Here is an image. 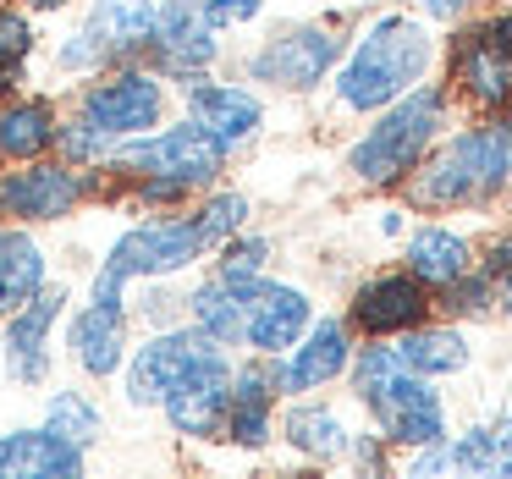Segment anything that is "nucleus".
I'll use <instances>...</instances> for the list:
<instances>
[{"mask_svg":"<svg viewBox=\"0 0 512 479\" xmlns=\"http://www.w3.org/2000/svg\"><path fill=\"white\" fill-rule=\"evenodd\" d=\"M512 182V111H490L485 122H468L457 133H441L430 155L402 177L408 210L446 215L479 210Z\"/></svg>","mask_w":512,"mask_h":479,"instance_id":"1","label":"nucleus"},{"mask_svg":"<svg viewBox=\"0 0 512 479\" xmlns=\"http://www.w3.org/2000/svg\"><path fill=\"white\" fill-rule=\"evenodd\" d=\"M435 56H441V39L424 17L408 12H380L353 45L342 50L331 72V94L336 111L347 116H375L386 111L391 100H402L408 89H419L435 72Z\"/></svg>","mask_w":512,"mask_h":479,"instance_id":"2","label":"nucleus"},{"mask_svg":"<svg viewBox=\"0 0 512 479\" xmlns=\"http://www.w3.org/2000/svg\"><path fill=\"white\" fill-rule=\"evenodd\" d=\"M353 397L364 402V413L375 419V430L386 435V446H430L446 441L452 424H446V397L435 391L430 375H413L397 358L391 336H364V347H353Z\"/></svg>","mask_w":512,"mask_h":479,"instance_id":"3","label":"nucleus"},{"mask_svg":"<svg viewBox=\"0 0 512 479\" xmlns=\"http://www.w3.org/2000/svg\"><path fill=\"white\" fill-rule=\"evenodd\" d=\"M446 122H452V89H446V83H419V89H408L402 100H391L386 111H375V122L347 144V155H342L347 177L375 188V193L402 188V177L430 155V144L446 133Z\"/></svg>","mask_w":512,"mask_h":479,"instance_id":"4","label":"nucleus"},{"mask_svg":"<svg viewBox=\"0 0 512 479\" xmlns=\"http://www.w3.org/2000/svg\"><path fill=\"white\" fill-rule=\"evenodd\" d=\"M61 347H67V364L83 380L122 375L127 347H133V281H122L116 270H105L94 259L83 298H72L67 314H61Z\"/></svg>","mask_w":512,"mask_h":479,"instance_id":"5","label":"nucleus"},{"mask_svg":"<svg viewBox=\"0 0 512 479\" xmlns=\"http://www.w3.org/2000/svg\"><path fill=\"white\" fill-rule=\"evenodd\" d=\"M105 166L122 177V188L133 177H160V182H177V188H188V193H204L226 177L232 155H226L193 116L177 111V116H166L155 133H138V138H127V144H116Z\"/></svg>","mask_w":512,"mask_h":479,"instance_id":"6","label":"nucleus"},{"mask_svg":"<svg viewBox=\"0 0 512 479\" xmlns=\"http://www.w3.org/2000/svg\"><path fill=\"white\" fill-rule=\"evenodd\" d=\"M171 100H177L171 83L160 78L149 61H116L100 78L78 83L67 105L78 116H89L111 144H127V138H138V133H155L171 116Z\"/></svg>","mask_w":512,"mask_h":479,"instance_id":"7","label":"nucleus"},{"mask_svg":"<svg viewBox=\"0 0 512 479\" xmlns=\"http://www.w3.org/2000/svg\"><path fill=\"white\" fill-rule=\"evenodd\" d=\"M232 364L237 347L199 336V347L188 353V364L171 375L166 397H160V419L177 441H221L226 435V408H232Z\"/></svg>","mask_w":512,"mask_h":479,"instance_id":"8","label":"nucleus"},{"mask_svg":"<svg viewBox=\"0 0 512 479\" xmlns=\"http://www.w3.org/2000/svg\"><path fill=\"white\" fill-rule=\"evenodd\" d=\"M204 259H210V248L193 226V210H155L144 221L122 226L100 254V265L116 270L122 281H188L204 270Z\"/></svg>","mask_w":512,"mask_h":479,"instance_id":"9","label":"nucleus"},{"mask_svg":"<svg viewBox=\"0 0 512 479\" xmlns=\"http://www.w3.org/2000/svg\"><path fill=\"white\" fill-rule=\"evenodd\" d=\"M342 50L347 45L331 23H287L243 56V78L270 94H314L320 83H331Z\"/></svg>","mask_w":512,"mask_h":479,"instance_id":"10","label":"nucleus"},{"mask_svg":"<svg viewBox=\"0 0 512 479\" xmlns=\"http://www.w3.org/2000/svg\"><path fill=\"white\" fill-rule=\"evenodd\" d=\"M83 204H89V177L61 155L0 166V221L39 232V226H67L72 215H83Z\"/></svg>","mask_w":512,"mask_h":479,"instance_id":"11","label":"nucleus"},{"mask_svg":"<svg viewBox=\"0 0 512 479\" xmlns=\"http://www.w3.org/2000/svg\"><path fill=\"white\" fill-rule=\"evenodd\" d=\"M177 111L193 116L226 155H243L259 133H265V94L248 78H221V72H193V78L171 83Z\"/></svg>","mask_w":512,"mask_h":479,"instance_id":"12","label":"nucleus"},{"mask_svg":"<svg viewBox=\"0 0 512 479\" xmlns=\"http://www.w3.org/2000/svg\"><path fill=\"white\" fill-rule=\"evenodd\" d=\"M72 303V287L50 281L39 287L23 309H12L0 320V364H6V380L23 391H45L50 375H56V331L61 314Z\"/></svg>","mask_w":512,"mask_h":479,"instance_id":"13","label":"nucleus"},{"mask_svg":"<svg viewBox=\"0 0 512 479\" xmlns=\"http://www.w3.org/2000/svg\"><path fill=\"white\" fill-rule=\"evenodd\" d=\"M144 61L166 83L193 78V72H215L226 61V34L210 23L204 0H160Z\"/></svg>","mask_w":512,"mask_h":479,"instance_id":"14","label":"nucleus"},{"mask_svg":"<svg viewBox=\"0 0 512 479\" xmlns=\"http://www.w3.org/2000/svg\"><path fill=\"white\" fill-rule=\"evenodd\" d=\"M276 364V386H281V402L287 397H314V391L336 386L353 364V325L336 320V314H314L309 331L287 347V353L270 358Z\"/></svg>","mask_w":512,"mask_h":479,"instance_id":"15","label":"nucleus"},{"mask_svg":"<svg viewBox=\"0 0 512 479\" xmlns=\"http://www.w3.org/2000/svg\"><path fill=\"white\" fill-rule=\"evenodd\" d=\"M204 331H193L188 320L182 325H160V331H144L133 347H127V364L116 375V402L127 413H155L160 397H166L171 375L188 364V353L199 347Z\"/></svg>","mask_w":512,"mask_h":479,"instance_id":"16","label":"nucleus"},{"mask_svg":"<svg viewBox=\"0 0 512 479\" xmlns=\"http://www.w3.org/2000/svg\"><path fill=\"white\" fill-rule=\"evenodd\" d=\"M314 320V298L298 287V281H281V276H259L243 287V353H287Z\"/></svg>","mask_w":512,"mask_h":479,"instance_id":"17","label":"nucleus"},{"mask_svg":"<svg viewBox=\"0 0 512 479\" xmlns=\"http://www.w3.org/2000/svg\"><path fill=\"white\" fill-rule=\"evenodd\" d=\"M430 309H435V292L402 265V270H380V276L358 281L353 298H347V325L358 336H402L430 320Z\"/></svg>","mask_w":512,"mask_h":479,"instance_id":"18","label":"nucleus"},{"mask_svg":"<svg viewBox=\"0 0 512 479\" xmlns=\"http://www.w3.org/2000/svg\"><path fill=\"white\" fill-rule=\"evenodd\" d=\"M276 364L265 353H243L232 364V408H226V435L221 441L243 446V452H265L276 441Z\"/></svg>","mask_w":512,"mask_h":479,"instance_id":"19","label":"nucleus"},{"mask_svg":"<svg viewBox=\"0 0 512 479\" xmlns=\"http://www.w3.org/2000/svg\"><path fill=\"white\" fill-rule=\"evenodd\" d=\"M446 83L463 94L474 111H512V61L485 39V28H463L452 39V61H446Z\"/></svg>","mask_w":512,"mask_h":479,"instance_id":"20","label":"nucleus"},{"mask_svg":"<svg viewBox=\"0 0 512 479\" xmlns=\"http://www.w3.org/2000/svg\"><path fill=\"white\" fill-rule=\"evenodd\" d=\"M89 452L61 441L50 424H17L0 430V479H83Z\"/></svg>","mask_w":512,"mask_h":479,"instance_id":"21","label":"nucleus"},{"mask_svg":"<svg viewBox=\"0 0 512 479\" xmlns=\"http://www.w3.org/2000/svg\"><path fill=\"white\" fill-rule=\"evenodd\" d=\"M56 127L61 100L50 89H23L12 100H0V166L56 155Z\"/></svg>","mask_w":512,"mask_h":479,"instance_id":"22","label":"nucleus"},{"mask_svg":"<svg viewBox=\"0 0 512 479\" xmlns=\"http://www.w3.org/2000/svg\"><path fill=\"white\" fill-rule=\"evenodd\" d=\"M50 281H56V254L39 243V232L17 221H0V320L12 309H23Z\"/></svg>","mask_w":512,"mask_h":479,"instance_id":"23","label":"nucleus"},{"mask_svg":"<svg viewBox=\"0 0 512 479\" xmlns=\"http://www.w3.org/2000/svg\"><path fill=\"white\" fill-rule=\"evenodd\" d=\"M276 441H287L298 457L309 463H336L347 457V441H353V424L342 419V408L314 397H287V413L276 419Z\"/></svg>","mask_w":512,"mask_h":479,"instance_id":"24","label":"nucleus"},{"mask_svg":"<svg viewBox=\"0 0 512 479\" xmlns=\"http://www.w3.org/2000/svg\"><path fill=\"white\" fill-rule=\"evenodd\" d=\"M155 12H160V0H83L78 23L89 28L116 61H144L149 34H155Z\"/></svg>","mask_w":512,"mask_h":479,"instance_id":"25","label":"nucleus"},{"mask_svg":"<svg viewBox=\"0 0 512 479\" xmlns=\"http://www.w3.org/2000/svg\"><path fill=\"white\" fill-rule=\"evenodd\" d=\"M402 259H408V270H413V276H419L430 292H441L446 281H457L463 270L479 265V259H474V243H468L457 226H446V221L419 226V232L408 237V248H402Z\"/></svg>","mask_w":512,"mask_h":479,"instance_id":"26","label":"nucleus"},{"mask_svg":"<svg viewBox=\"0 0 512 479\" xmlns=\"http://www.w3.org/2000/svg\"><path fill=\"white\" fill-rule=\"evenodd\" d=\"M391 347H397V358L413 375H430V380L463 375L468 358H474V347H468V336L457 331V325H430V320L402 331V336H391Z\"/></svg>","mask_w":512,"mask_h":479,"instance_id":"27","label":"nucleus"},{"mask_svg":"<svg viewBox=\"0 0 512 479\" xmlns=\"http://www.w3.org/2000/svg\"><path fill=\"white\" fill-rule=\"evenodd\" d=\"M182 314H188L193 331L215 336V342H226V347H243V287H232V281L204 270L199 281H188Z\"/></svg>","mask_w":512,"mask_h":479,"instance_id":"28","label":"nucleus"},{"mask_svg":"<svg viewBox=\"0 0 512 479\" xmlns=\"http://www.w3.org/2000/svg\"><path fill=\"white\" fill-rule=\"evenodd\" d=\"M446 446H452V474H468V479L512 474V419L468 424L463 435H446Z\"/></svg>","mask_w":512,"mask_h":479,"instance_id":"29","label":"nucleus"},{"mask_svg":"<svg viewBox=\"0 0 512 479\" xmlns=\"http://www.w3.org/2000/svg\"><path fill=\"white\" fill-rule=\"evenodd\" d=\"M39 424H50L61 441L83 446V452H94L105 441V408L83 386H45V419Z\"/></svg>","mask_w":512,"mask_h":479,"instance_id":"30","label":"nucleus"},{"mask_svg":"<svg viewBox=\"0 0 512 479\" xmlns=\"http://www.w3.org/2000/svg\"><path fill=\"white\" fill-rule=\"evenodd\" d=\"M188 210H193V226H199V237H204V248H210V254L226 243V237H237L248 221H254L248 193L243 188H221V182H215V188H204Z\"/></svg>","mask_w":512,"mask_h":479,"instance_id":"31","label":"nucleus"},{"mask_svg":"<svg viewBox=\"0 0 512 479\" xmlns=\"http://www.w3.org/2000/svg\"><path fill=\"white\" fill-rule=\"evenodd\" d=\"M270 259H276V243H270L265 232H254V226H243V232L226 237L204 265H210V276L232 281V287H248V281H259L270 270Z\"/></svg>","mask_w":512,"mask_h":479,"instance_id":"32","label":"nucleus"},{"mask_svg":"<svg viewBox=\"0 0 512 479\" xmlns=\"http://www.w3.org/2000/svg\"><path fill=\"white\" fill-rule=\"evenodd\" d=\"M105 67H116V56L83 23H72L67 34H56V45H50V72H56L61 83H89V78H100Z\"/></svg>","mask_w":512,"mask_h":479,"instance_id":"33","label":"nucleus"},{"mask_svg":"<svg viewBox=\"0 0 512 479\" xmlns=\"http://www.w3.org/2000/svg\"><path fill=\"white\" fill-rule=\"evenodd\" d=\"M188 303V281H133V331H160V325H182Z\"/></svg>","mask_w":512,"mask_h":479,"instance_id":"34","label":"nucleus"},{"mask_svg":"<svg viewBox=\"0 0 512 479\" xmlns=\"http://www.w3.org/2000/svg\"><path fill=\"white\" fill-rule=\"evenodd\" d=\"M111 138L100 133V127L89 122V116H78L72 105H61V127H56V155L67 160V166H78V171H94V166H105L111 160Z\"/></svg>","mask_w":512,"mask_h":479,"instance_id":"35","label":"nucleus"},{"mask_svg":"<svg viewBox=\"0 0 512 479\" xmlns=\"http://www.w3.org/2000/svg\"><path fill=\"white\" fill-rule=\"evenodd\" d=\"M34 50H39V17L28 6H6L0 0V72L34 67Z\"/></svg>","mask_w":512,"mask_h":479,"instance_id":"36","label":"nucleus"},{"mask_svg":"<svg viewBox=\"0 0 512 479\" xmlns=\"http://www.w3.org/2000/svg\"><path fill=\"white\" fill-rule=\"evenodd\" d=\"M435 303H441L446 314H463V320H479V314H490V309H496V287H490L485 265H474V270H463L457 281H446V287L435 292Z\"/></svg>","mask_w":512,"mask_h":479,"instance_id":"37","label":"nucleus"},{"mask_svg":"<svg viewBox=\"0 0 512 479\" xmlns=\"http://www.w3.org/2000/svg\"><path fill=\"white\" fill-rule=\"evenodd\" d=\"M479 265H485L490 287H496V309L512 320V226H507V232H501L496 243L485 248V259H479Z\"/></svg>","mask_w":512,"mask_h":479,"instance_id":"38","label":"nucleus"},{"mask_svg":"<svg viewBox=\"0 0 512 479\" xmlns=\"http://www.w3.org/2000/svg\"><path fill=\"white\" fill-rule=\"evenodd\" d=\"M204 12L221 34H237V28H254L265 17V0H204Z\"/></svg>","mask_w":512,"mask_h":479,"instance_id":"39","label":"nucleus"},{"mask_svg":"<svg viewBox=\"0 0 512 479\" xmlns=\"http://www.w3.org/2000/svg\"><path fill=\"white\" fill-rule=\"evenodd\" d=\"M419 6H424V17H430V23H463L479 0H419Z\"/></svg>","mask_w":512,"mask_h":479,"instance_id":"40","label":"nucleus"},{"mask_svg":"<svg viewBox=\"0 0 512 479\" xmlns=\"http://www.w3.org/2000/svg\"><path fill=\"white\" fill-rule=\"evenodd\" d=\"M479 28H485V39H490V45H496L507 61H512V6H507V12H496V17H485Z\"/></svg>","mask_w":512,"mask_h":479,"instance_id":"41","label":"nucleus"},{"mask_svg":"<svg viewBox=\"0 0 512 479\" xmlns=\"http://www.w3.org/2000/svg\"><path fill=\"white\" fill-rule=\"evenodd\" d=\"M17 6H28L34 17H61V12H72L78 0H17Z\"/></svg>","mask_w":512,"mask_h":479,"instance_id":"42","label":"nucleus"},{"mask_svg":"<svg viewBox=\"0 0 512 479\" xmlns=\"http://www.w3.org/2000/svg\"><path fill=\"white\" fill-rule=\"evenodd\" d=\"M402 215H408V210H397V204H391V210H380V232H386V237H402V226H408Z\"/></svg>","mask_w":512,"mask_h":479,"instance_id":"43","label":"nucleus"}]
</instances>
